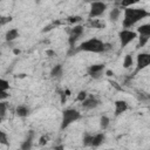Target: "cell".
Segmentation results:
<instances>
[{"label":"cell","mask_w":150,"mask_h":150,"mask_svg":"<svg viewBox=\"0 0 150 150\" xmlns=\"http://www.w3.org/2000/svg\"><path fill=\"white\" fill-rule=\"evenodd\" d=\"M81 20H82V18L79 16V15H73V16H69L68 18V21L70 23H76V22H80Z\"/></svg>","instance_id":"83f0119b"},{"label":"cell","mask_w":150,"mask_h":150,"mask_svg":"<svg viewBox=\"0 0 150 150\" xmlns=\"http://www.w3.org/2000/svg\"><path fill=\"white\" fill-rule=\"evenodd\" d=\"M110 84L116 89V90H123V88H122V86H120L117 82H115V81H110Z\"/></svg>","instance_id":"4dcf8cb0"},{"label":"cell","mask_w":150,"mask_h":150,"mask_svg":"<svg viewBox=\"0 0 150 150\" xmlns=\"http://www.w3.org/2000/svg\"><path fill=\"white\" fill-rule=\"evenodd\" d=\"M109 124H110V118L108 116H105V115L101 116V118H100V128L102 130H107Z\"/></svg>","instance_id":"ac0fdd59"},{"label":"cell","mask_w":150,"mask_h":150,"mask_svg":"<svg viewBox=\"0 0 150 150\" xmlns=\"http://www.w3.org/2000/svg\"><path fill=\"white\" fill-rule=\"evenodd\" d=\"M148 41H149V38L143 36V35H138V45H137V47H144Z\"/></svg>","instance_id":"cb8c5ba5"},{"label":"cell","mask_w":150,"mask_h":150,"mask_svg":"<svg viewBox=\"0 0 150 150\" xmlns=\"http://www.w3.org/2000/svg\"><path fill=\"white\" fill-rule=\"evenodd\" d=\"M114 104H115V116L122 115V114L125 112V111L128 110V108H129L128 103H127L124 100H117V101H115Z\"/></svg>","instance_id":"30bf717a"},{"label":"cell","mask_w":150,"mask_h":150,"mask_svg":"<svg viewBox=\"0 0 150 150\" xmlns=\"http://www.w3.org/2000/svg\"><path fill=\"white\" fill-rule=\"evenodd\" d=\"M91 1H103V0H91Z\"/></svg>","instance_id":"f35d334b"},{"label":"cell","mask_w":150,"mask_h":150,"mask_svg":"<svg viewBox=\"0 0 150 150\" xmlns=\"http://www.w3.org/2000/svg\"><path fill=\"white\" fill-rule=\"evenodd\" d=\"M13 52H14V54H15V55H18V54H20V50H19V49H14Z\"/></svg>","instance_id":"d590c367"},{"label":"cell","mask_w":150,"mask_h":150,"mask_svg":"<svg viewBox=\"0 0 150 150\" xmlns=\"http://www.w3.org/2000/svg\"><path fill=\"white\" fill-rule=\"evenodd\" d=\"M137 32H134L129 28H124L118 32V39H120V45L121 48H125L130 42H132L137 38Z\"/></svg>","instance_id":"277c9868"},{"label":"cell","mask_w":150,"mask_h":150,"mask_svg":"<svg viewBox=\"0 0 150 150\" xmlns=\"http://www.w3.org/2000/svg\"><path fill=\"white\" fill-rule=\"evenodd\" d=\"M49 141V136L48 135H42L41 137H40V139H39V145H45V144H47V142Z\"/></svg>","instance_id":"4316f807"},{"label":"cell","mask_w":150,"mask_h":150,"mask_svg":"<svg viewBox=\"0 0 150 150\" xmlns=\"http://www.w3.org/2000/svg\"><path fill=\"white\" fill-rule=\"evenodd\" d=\"M120 15H121V9H120L118 7H115V8H112V9L110 11V13H109V20H110L111 22H116V21L120 19Z\"/></svg>","instance_id":"e0dca14e"},{"label":"cell","mask_w":150,"mask_h":150,"mask_svg":"<svg viewBox=\"0 0 150 150\" xmlns=\"http://www.w3.org/2000/svg\"><path fill=\"white\" fill-rule=\"evenodd\" d=\"M46 53H47V55H49V56H53V55H55V52H53V50H50V49H48Z\"/></svg>","instance_id":"d6a6232c"},{"label":"cell","mask_w":150,"mask_h":150,"mask_svg":"<svg viewBox=\"0 0 150 150\" xmlns=\"http://www.w3.org/2000/svg\"><path fill=\"white\" fill-rule=\"evenodd\" d=\"M6 111H7V104H6V102L1 101V102H0V120H1V121L5 118Z\"/></svg>","instance_id":"ffe728a7"},{"label":"cell","mask_w":150,"mask_h":150,"mask_svg":"<svg viewBox=\"0 0 150 150\" xmlns=\"http://www.w3.org/2000/svg\"><path fill=\"white\" fill-rule=\"evenodd\" d=\"M104 139H105V135H104L103 132L95 134V135H93V137H91V145H90V146L97 148V146H100V145L104 142Z\"/></svg>","instance_id":"7c38bea8"},{"label":"cell","mask_w":150,"mask_h":150,"mask_svg":"<svg viewBox=\"0 0 150 150\" xmlns=\"http://www.w3.org/2000/svg\"><path fill=\"white\" fill-rule=\"evenodd\" d=\"M150 16V13L144 8H134V7H125L123 12V20L122 26L123 28H131L137 22L142 21L143 19Z\"/></svg>","instance_id":"6da1fadb"},{"label":"cell","mask_w":150,"mask_h":150,"mask_svg":"<svg viewBox=\"0 0 150 150\" xmlns=\"http://www.w3.org/2000/svg\"><path fill=\"white\" fill-rule=\"evenodd\" d=\"M88 97V93L86 90H81L79 94H77V97H76V101L79 102H83L86 98Z\"/></svg>","instance_id":"d4e9b609"},{"label":"cell","mask_w":150,"mask_h":150,"mask_svg":"<svg viewBox=\"0 0 150 150\" xmlns=\"http://www.w3.org/2000/svg\"><path fill=\"white\" fill-rule=\"evenodd\" d=\"M0 144H4V145H8L9 142H8V136L5 131H0Z\"/></svg>","instance_id":"7402d4cb"},{"label":"cell","mask_w":150,"mask_h":150,"mask_svg":"<svg viewBox=\"0 0 150 150\" xmlns=\"http://www.w3.org/2000/svg\"><path fill=\"white\" fill-rule=\"evenodd\" d=\"M11 21H12V16H1V19H0L1 26H5L7 22H11Z\"/></svg>","instance_id":"f1b7e54d"},{"label":"cell","mask_w":150,"mask_h":150,"mask_svg":"<svg viewBox=\"0 0 150 150\" xmlns=\"http://www.w3.org/2000/svg\"><path fill=\"white\" fill-rule=\"evenodd\" d=\"M114 2H116V4H120V5H121V2H122V0H114Z\"/></svg>","instance_id":"74e56055"},{"label":"cell","mask_w":150,"mask_h":150,"mask_svg":"<svg viewBox=\"0 0 150 150\" xmlns=\"http://www.w3.org/2000/svg\"><path fill=\"white\" fill-rule=\"evenodd\" d=\"M15 114L19 116V117H27L29 115V108L21 104V105H18L16 109H15Z\"/></svg>","instance_id":"2e32d148"},{"label":"cell","mask_w":150,"mask_h":150,"mask_svg":"<svg viewBox=\"0 0 150 150\" xmlns=\"http://www.w3.org/2000/svg\"><path fill=\"white\" fill-rule=\"evenodd\" d=\"M110 49H111V45L104 42V52H108V50H110Z\"/></svg>","instance_id":"1f68e13d"},{"label":"cell","mask_w":150,"mask_h":150,"mask_svg":"<svg viewBox=\"0 0 150 150\" xmlns=\"http://www.w3.org/2000/svg\"><path fill=\"white\" fill-rule=\"evenodd\" d=\"M0 90H9V82L5 79H1L0 81Z\"/></svg>","instance_id":"484cf974"},{"label":"cell","mask_w":150,"mask_h":150,"mask_svg":"<svg viewBox=\"0 0 150 150\" xmlns=\"http://www.w3.org/2000/svg\"><path fill=\"white\" fill-rule=\"evenodd\" d=\"M148 66H150V53H139L136 57V70L134 74L145 69Z\"/></svg>","instance_id":"52a82bcc"},{"label":"cell","mask_w":150,"mask_h":150,"mask_svg":"<svg viewBox=\"0 0 150 150\" xmlns=\"http://www.w3.org/2000/svg\"><path fill=\"white\" fill-rule=\"evenodd\" d=\"M84 30V27L81 25H75L70 30H69V36H68V43L70 46V48L75 47V42L82 36Z\"/></svg>","instance_id":"8992f818"},{"label":"cell","mask_w":150,"mask_h":150,"mask_svg":"<svg viewBox=\"0 0 150 150\" xmlns=\"http://www.w3.org/2000/svg\"><path fill=\"white\" fill-rule=\"evenodd\" d=\"M139 0H122V2H121V6L122 7H131L132 5H135V4H137Z\"/></svg>","instance_id":"603a6c76"},{"label":"cell","mask_w":150,"mask_h":150,"mask_svg":"<svg viewBox=\"0 0 150 150\" xmlns=\"http://www.w3.org/2000/svg\"><path fill=\"white\" fill-rule=\"evenodd\" d=\"M63 74V67L62 64H56L53 67V69L50 70V76L54 79H60Z\"/></svg>","instance_id":"9a60e30c"},{"label":"cell","mask_w":150,"mask_h":150,"mask_svg":"<svg viewBox=\"0 0 150 150\" xmlns=\"http://www.w3.org/2000/svg\"><path fill=\"white\" fill-rule=\"evenodd\" d=\"M77 52H88V53H104V42L100 39L91 38L83 41L77 48Z\"/></svg>","instance_id":"7a4b0ae2"},{"label":"cell","mask_w":150,"mask_h":150,"mask_svg":"<svg viewBox=\"0 0 150 150\" xmlns=\"http://www.w3.org/2000/svg\"><path fill=\"white\" fill-rule=\"evenodd\" d=\"M19 38V30L16 28H12V29H8L5 34V40L7 42H13L14 40H16Z\"/></svg>","instance_id":"4fadbf2b"},{"label":"cell","mask_w":150,"mask_h":150,"mask_svg":"<svg viewBox=\"0 0 150 150\" xmlns=\"http://www.w3.org/2000/svg\"><path fill=\"white\" fill-rule=\"evenodd\" d=\"M64 94H66L67 96H69V95H70V90H68V89H66V90H64Z\"/></svg>","instance_id":"e575fe53"},{"label":"cell","mask_w":150,"mask_h":150,"mask_svg":"<svg viewBox=\"0 0 150 150\" xmlns=\"http://www.w3.org/2000/svg\"><path fill=\"white\" fill-rule=\"evenodd\" d=\"M91 137H93V135H90V134H84V135H83V138H82V144H83L84 146H90V145H91Z\"/></svg>","instance_id":"44dd1931"},{"label":"cell","mask_w":150,"mask_h":150,"mask_svg":"<svg viewBox=\"0 0 150 150\" xmlns=\"http://www.w3.org/2000/svg\"><path fill=\"white\" fill-rule=\"evenodd\" d=\"M137 34L138 35H143V36H146L150 39V23H144V25H141L138 28H137Z\"/></svg>","instance_id":"5bb4252c"},{"label":"cell","mask_w":150,"mask_h":150,"mask_svg":"<svg viewBox=\"0 0 150 150\" xmlns=\"http://www.w3.org/2000/svg\"><path fill=\"white\" fill-rule=\"evenodd\" d=\"M55 149H63V145H56Z\"/></svg>","instance_id":"8d00e7d4"},{"label":"cell","mask_w":150,"mask_h":150,"mask_svg":"<svg viewBox=\"0 0 150 150\" xmlns=\"http://www.w3.org/2000/svg\"><path fill=\"white\" fill-rule=\"evenodd\" d=\"M107 9V4L103 1H91L90 2V9H89V18L95 19L101 16Z\"/></svg>","instance_id":"5b68a950"},{"label":"cell","mask_w":150,"mask_h":150,"mask_svg":"<svg viewBox=\"0 0 150 150\" xmlns=\"http://www.w3.org/2000/svg\"><path fill=\"white\" fill-rule=\"evenodd\" d=\"M81 118V112L76 109L73 108H67L62 111V120H61V130H64L68 128L71 123L76 122L77 120Z\"/></svg>","instance_id":"3957f363"},{"label":"cell","mask_w":150,"mask_h":150,"mask_svg":"<svg viewBox=\"0 0 150 150\" xmlns=\"http://www.w3.org/2000/svg\"><path fill=\"white\" fill-rule=\"evenodd\" d=\"M33 138H34V131L30 130V131L28 132L27 137L25 138V141H23V142L21 143V145H20L21 150H29V149L33 146Z\"/></svg>","instance_id":"8fae6325"},{"label":"cell","mask_w":150,"mask_h":150,"mask_svg":"<svg viewBox=\"0 0 150 150\" xmlns=\"http://www.w3.org/2000/svg\"><path fill=\"white\" fill-rule=\"evenodd\" d=\"M105 74H107V76H112L114 75V71L108 69V70H105Z\"/></svg>","instance_id":"836d02e7"},{"label":"cell","mask_w":150,"mask_h":150,"mask_svg":"<svg viewBox=\"0 0 150 150\" xmlns=\"http://www.w3.org/2000/svg\"><path fill=\"white\" fill-rule=\"evenodd\" d=\"M7 97H9L8 90H0V101H4Z\"/></svg>","instance_id":"f546056e"},{"label":"cell","mask_w":150,"mask_h":150,"mask_svg":"<svg viewBox=\"0 0 150 150\" xmlns=\"http://www.w3.org/2000/svg\"><path fill=\"white\" fill-rule=\"evenodd\" d=\"M100 105V101L94 97V96H89L87 97L83 102H82V108L86 109V110H91V109H95L96 107Z\"/></svg>","instance_id":"9c48e42d"},{"label":"cell","mask_w":150,"mask_h":150,"mask_svg":"<svg viewBox=\"0 0 150 150\" xmlns=\"http://www.w3.org/2000/svg\"><path fill=\"white\" fill-rule=\"evenodd\" d=\"M105 68L104 63H96V64H91L87 68V73L90 77L93 79H100L103 74V70Z\"/></svg>","instance_id":"ba28073f"},{"label":"cell","mask_w":150,"mask_h":150,"mask_svg":"<svg viewBox=\"0 0 150 150\" xmlns=\"http://www.w3.org/2000/svg\"><path fill=\"white\" fill-rule=\"evenodd\" d=\"M132 63H134L132 56L129 55V54H127V55L124 56V59H123V67H124L125 69H128V68H130V67L132 66Z\"/></svg>","instance_id":"d6986e66"}]
</instances>
